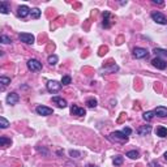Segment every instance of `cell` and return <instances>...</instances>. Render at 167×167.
<instances>
[{"instance_id":"6da1fadb","label":"cell","mask_w":167,"mask_h":167,"mask_svg":"<svg viewBox=\"0 0 167 167\" xmlns=\"http://www.w3.org/2000/svg\"><path fill=\"white\" fill-rule=\"evenodd\" d=\"M109 139L114 142H120V144H125L128 141V136H125L123 132H120V131H116V132L111 133L109 136Z\"/></svg>"},{"instance_id":"7a4b0ae2","label":"cell","mask_w":167,"mask_h":167,"mask_svg":"<svg viewBox=\"0 0 167 167\" xmlns=\"http://www.w3.org/2000/svg\"><path fill=\"white\" fill-rule=\"evenodd\" d=\"M28 68L31 72H41L42 71V63L38 61L37 59H30L28 61Z\"/></svg>"},{"instance_id":"3957f363","label":"cell","mask_w":167,"mask_h":167,"mask_svg":"<svg viewBox=\"0 0 167 167\" xmlns=\"http://www.w3.org/2000/svg\"><path fill=\"white\" fill-rule=\"evenodd\" d=\"M61 86H63L61 82H58V81H55V80H51L47 82V90L50 91V93H58V91L61 89Z\"/></svg>"},{"instance_id":"277c9868","label":"cell","mask_w":167,"mask_h":167,"mask_svg":"<svg viewBox=\"0 0 167 167\" xmlns=\"http://www.w3.org/2000/svg\"><path fill=\"white\" fill-rule=\"evenodd\" d=\"M152 18L154 20L157 24H161V25H166L167 24V18L166 16L161 12H153L152 13Z\"/></svg>"},{"instance_id":"5b68a950","label":"cell","mask_w":167,"mask_h":167,"mask_svg":"<svg viewBox=\"0 0 167 167\" xmlns=\"http://www.w3.org/2000/svg\"><path fill=\"white\" fill-rule=\"evenodd\" d=\"M18 38H20V41L21 42H24V43L26 44H33L34 43V35L30 34V33H21V34L18 35Z\"/></svg>"},{"instance_id":"8992f818","label":"cell","mask_w":167,"mask_h":167,"mask_svg":"<svg viewBox=\"0 0 167 167\" xmlns=\"http://www.w3.org/2000/svg\"><path fill=\"white\" fill-rule=\"evenodd\" d=\"M149 55V51L146 48H142V47H136L133 50V56L136 59H144V58H148Z\"/></svg>"},{"instance_id":"52a82bcc","label":"cell","mask_w":167,"mask_h":167,"mask_svg":"<svg viewBox=\"0 0 167 167\" xmlns=\"http://www.w3.org/2000/svg\"><path fill=\"white\" fill-rule=\"evenodd\" d=\"M152 64L154 65L157 69H166L167 68V61L163 60L162 58H154L152 60Z\"/></svg>"},{"instance_id":"ba28073f","label":"cell","mask_w":167,"mask_h":167,"mask_svg":"<svg viewBox=\"0 0 167 167\" xmlns=\"http://www.w3.org/2000/svg\"><path fill=\"white\" fill-rule=\"evenodd\" d=\"M35 111H37V114H39V115H42V116L52 115V112H54V110L50 109V107H46V106H38L37 109H35Z\"/></svg>"},{"instance_id":"9c48e42d","label":"cell","mask_w":167,"mask_h":167,"mask_svg":"<svg viewBox=\"0 0 167 167\" xmlns=\"http://www.w3.org/2000/svg\"><path fill=\"white\" fill-rule=\"evenodd\" d=\"M20 101V97L17 93H9L8 96H7V103L13 106V104H16Z\"/></svg>"},{"instance_id":"30bf717a","label":"cell","mask_w":167,"mask_h":167,"mask_svg":"<svg viewBox=\"0 0 167 167\" xmlns=\"http://www.w3.org/2000/svg\"><path fill=\"white\" fill-rule=\"evenodd\" d=\"M30 8H29V7L28 5H20L18 7V16H20V17H21V18H25L26 17V16H29V15H30Z\"/></svg>"},{"instance_id":"8fae6325","label":"cell","mask_w":167,"mask_h":167,"mask_svg":"<svg viewBox=\"0 0 167 167\" xmlns=\"http://www.w3.org/2000/svg\"><path fill=\"white\" fill-rule=\"evenodd\" d=\"M71 112H72V115H76V116H84L85 115V110L82 109V107H78L77 104H72Z\"/></svg>"},{"instance_id":"7c38bea8","label":"cell","mask_w":167,"mask_h":167,"mask_svg":"<svg viewBox=\"0 0 167 167\" xmlns=\"http://www.w3.org/2000/svg\"><path fill=\"white\" fill-rule=\"evenodd\" d=\"M154 114L158 117H166L167 116V107H163V106H158L157 109L154 110Z\"/></svg>"},{"instance_id":"4fadbf2b","label":"cell","mask_w":167,"mask_h":167,"mask_svg":"<svg viewBox=\"0 0 167 167\" xmlns=\"http://www.w3.org/2000/svg\"><path fill=\"white\" fill-rule=\"evenodd\" d=\"M150 132H152V127L150 125H142L137 129V133H139L140 136H146V135H149Z\"/></svg>"},{"instance_id":"5bb4252c","label":"cell","mask_w":167,"mask_h":167,"mask_svg":"<svg viewBox=\"0 0 167 167\" xmlns=\"http://www.w3.org/2000/svg\"><path fill=\"white\" fill-rule=\"evenodd\" d=\"M52 101H54V102L56 103L59 107H61V109H64V107H67V106H68L67 101H65L64 98H60V97H54V98H52Z\"/></svg>"},{"instance_id":"9a60e30c","label":"cell","mask_w":167,"mask_h":167,"mask_svg":"<svg viewBox=\"0 0 167 167\" xmlns=\"http://www.w3.org/2000/svg\"><path fill=\"white\" fill-rule=\"evenodd\" d=\"M103 26H104V28H110V26H111L110 12H104L103 13Z\"/></svg>"},{"instance_id":"2e32d148","label":"cell","mask_w":167,"mask_h":167,"mask_svg":"<svg viewBox=\"0 0 167 167\" xmlns=\"http://www.w3.org/2000/svg\"><path fill=\"white\" fill-rule=\"evenodd\" d=\"M155 133H157V136H159V137H167V128H165L163 125H161V127H158V128H157Z\"/></svg>"},{"instance_id":"e0dca14e","label":"cell","mask_w":167,"mask_h":167,"mask_svg":"<svg viewBox=\"0 0 167 167\" xmlns=\"http://www.w3.org/2000/svg\"><path fill=\"white\" fill-rule=\"evenodd\" d=\"M12 144L11 139H7V137H0V146H3V148H7V146H9Z\"/></svg>"},{"instance_id":"ac0fdd59","label":"cell","mask_w":167,"mask_h":167,"mask_svg":"<svg viewBox=\"0 0 167 167\" xmlns=\"http://www.w3.org/2000/svg\"><path fill=\"white\" fill-rule=\"evenodd\" d=\"M0 12H1L3 15H7V13L9 12V7H8V3H7V1H1V3H0Z\"/></svg>"},{"instance_id":"d6986e66","label":"cell","mask_w":167,"mask_h":167,"mask_svg":"<svg viewBox=\"0 0 167 167\" xmlns=\"http://www.w3.org/2000/svg\"><path fill=\"white\" fill-rule=\"evenodd\" d=\"M155 116V114H154V111H146V112H144V120H146V122H149V120H152L153 117Z\"/></svg>"},{"instance_id":"ffe728a7","label":"cell","mask_w":167,"mask_h":167,"mask_svg":"<svg viewBox=\"0 0 167 167\" xmlns=\"http://www.w3.org/2000/svg\"><path fill=\"white\" fill-rule=\"evenodd\" d=\"M58 60H59V58H58V55H50V56L47 58V61H48V64L50 65H55L58 63Z\"/></svg>"},{"instance_id":"44dd1931","label":"cell","mask_w":167,"mask_h":167,"mask_svg":"<svg viewBox=\"0 0 167 167\" xmlns=\"http://www.w3.org/2000/svg\"><path fill=\"white\" fill-rule=\"evenodd\" d=\"M127 157H129L131 159H137L140 157V153L137 150H131V152L127 153Z\"/></svg>"},{"instance_id":"7402d4cb","label":"cell","mask_w":167,"mask_h":167,"mask_svg":"<svg viewBox=\"0 0 167 167\" xmlns=\"http://www.w3.org/2000/svg\"><path fill=\"white\" fill-rule=\"evenodd\" d=\"M30 15H31V17L34 18V20H37V18L41 17V11H39L38 8H34V9H31Z\"/></svg>"},{"instance_id":"603a6c76","label":"cell","mask_w":167,"mask_h":167,"mask_svg":"<svg viewBox=\"0 0 167 167\" xmlns=\"http://www.w3.org/2000/svg\"><path fill=\"white\" fill-rule=\"evenodd\" d=\"M0 127H1L3 129H5V128H8V127H9V122L5 119L4 116L0 117Z\"/></svg>"},{"instance_id":"cb8c5ba5","label":"cell","mask_w":167,"mask_h":167,"mask_svg":"<svg viewBox=\"0 0 167 167\" xmlns=\"http://www.w3.org/2000/svg\"><path fill=\"white\" fill-rule=\"evenodd\" d=\"M86 104H88V107H90V109H94V107L97 106V99L96 98H89V99L86 101Z\"/></svg>"},{"instance_id":"d4e9b609","label":"cell","mask_w":167,"mask_h":167,"mask_svg":"<svg viewBox=\"0 0 167 167\" xmlns=\"http://www.w3.org/2000/svg\"><path fill=\"white\" fill-rule=\"evenodd\" d=\"M123 161H124V158L122 155H116L115 158H114L112 162H114V165L115 166H120V165H123Z\"/></svg>"},{"instance_id":"484cf974","label":"cell","mask_w":167,"mask_h":167,"mask_svg":"<svg viewBox=\"0 0 167 167\" xmlns=\"http://www.w3.org/2000/svg\"><path fill=\"white\" fill-rule=\"evenodd\" d=\"M0 82H1L3 89H4V86H7L8 84H11V78H9V77H5V76H1V77H0Z\"/></svg>"},{"instance_id":"4316f807","label":"cell","mask_w":167,"mask_h":167,"mask_svg":"<svg viewBox=\"0 0 167 167\" xmlns=\"http://www.w3.org/2000/svg\"><path fill=\"white\" fill-rule=\"evenodd\" d=\"M154 52H155V55H158V58L159 56H167V51L163 50V48H154Z\"/></svg>"},{"instance_id":"83f0119b","label":"cell","mask_w":167,"mask_h":167,"mask_svg":"<svg viewBox=\"0 0 167 167\" xmlns=\"http://www.w3.org/2000/svg\"><path fill=\"white\" fill-rule=\"evenodd\" d=\"M72 82V78L69 76H63L61 78V85H69Z\"/></svg>"},{"instance_id":"f1b7e54d","label":"cell","mask_w":167,"mask_h":167,"mask_svg":"<svg viewBox=\"0 0 167 167\" xmlns=\"http://www.w3.org/2000/svg\"><path fill=\"white\" fill-rule=\"evenodd\" d=\"M0 41H1L3 43H5V44H8V43H12L11 38H9V37H7V35H1V37H0Z\"/></svg>"},{"instance_id":"f546056e","label":"cell","mask_w":167,"mask_h":167,"mask_svg":"<svg viewBox=\"0 0 167 167\" xmlns=\"http://www.w3.org/2000/svg\"><path fill=\"white\" fill-rule=\"evenodd\" d=\"M69 154H71L72 158H78V157H80V152H76V150H71Z\"/></svg>"},{"instance_id":"4dcf8cb0","label":"cell","mask_w":167,"mask_h":167,"mask_svg":"<svg viewBox=\"0 0 167 167\" xmlns=\"http://www.w3.org/2000/svg\"><path fill=\"white\" fill-rule=\"evenodd\" d=\"M122 132H123L125 136H129L131 133H132V129H131V128H128V127H125V128H124V129L122 131Z\"/></svg>"},{"instance_id":"1f68e13d","label":"cell","mask_w":167,"mask_h":167,"mask_svg":"<svg viewBox=\"0 0 167 167\" xmlns=\"http://www.w3.org/2000/svg\"><path fill=\"white\" fill-rule=\"evenodd\" d=\"M165 159H166V161H167V152L165 153Z\"/></svg>"},{"instance_id":"d6a6232c","label":"cell","mask_w":167,"mask_h":167,"mask_svg":"<svg viewBox=\"0 0 167 167\" xmlns=\"http://www.w3.org/2000/svg\"><path fill=\"white\" fill-rule=\"evenodd\" d=\"M89 167H94V166H89Z\"/></svg>"}]
</instances>
